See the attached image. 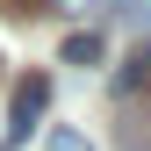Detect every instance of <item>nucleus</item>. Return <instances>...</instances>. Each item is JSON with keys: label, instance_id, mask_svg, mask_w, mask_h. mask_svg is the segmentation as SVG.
Here are the masks:
<instances>
[{"label": "nucleus", "instance_id": "obj_4", "mask_svg": "<svg viewBox=\"0 0 151 151\" xmlns=\"http://www.w3.org/2000/svg\"><path fill=\"white\" fill-rule=\"evenodd\" d=\"M129 65H137V72H122V86H151V50H137Z\"/></svg>", "mask_w": 151, "mask_h": 151}, {"label": "nucleus", "instance_id": "obj_3", "mask_svg": "<svg viewBox=\"0 0 151 151\" xmlns=\"http://www.w3.org/2000/svg\"><path fill=\"white\" fill-rule=\"evenodd\" d=\"M43 151H93V144L79 137V129H50V144H43Z\"/></svg>", "mask_w": 151, "mask_h": 151}, {"label": "nucleus", "instance_id": "obj_1", "mask_svg": "<svg viewBox=\"0 0 151 151\" xmlns=\"http://www.w3.org/2000/svg\"><path fill=\"white\" fill-rule=\"evenodd\" d=\"M43 101H50V79H43V72H36V79H22V86H14V122H7V137H0L7 151L22 144V137H29V122L43 115Z\"/></svg>", "mask_w": 151, "mask_h": 151}, {"label": "nucleus", "instance_id": "obj_2", "mask_svg": "<svg viewBox=\"0 0 151 151\" xmlns=\"http://www.w3.org/2000/svg\"><path fill=\"white\" fill-rule=\"evenodd\" d=\"M93 58H101V36H93V29H86V36H72V43H65V65H93Z\"/></svg>", "mask_w": 151, "mask_h": 151}]
</instances>
